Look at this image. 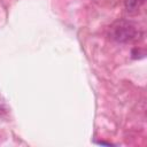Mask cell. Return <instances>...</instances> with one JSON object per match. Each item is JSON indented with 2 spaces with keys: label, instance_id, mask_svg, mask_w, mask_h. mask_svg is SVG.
Returning <instances> with one entry per match:
<instances>
[{
  "label": "cell",
  "instance_id": "1",
  "mask_svg": "<svg viewBox=\"0 0 147 147\" xmlns=\"http://www.w3.org/2000/svg\"><path fill=\"white\" fill-rule=\"evenodd\" d=\"M138 33L139 32H138L137 26L132 22L125 21V20L117 21L110 28V37L115 41L122 42V44L134 40Z\"/></svg>",
  "mask_w": 147,
  "mask_h": 147
},
{
  "label": "cell",
  "instance_id": "2",
  "mask_svg": "<svg viewBox=\"0 0 147 147\" xmlns=\"http://www.w3.org/2000/svg\"><path fill=\"white\" fill-rule=\"evenodd\" d=\"M146 0H125L124 5L127 11H137L144 3Z\"/></svg>",
  "mask_w": 147,
  "mask_h": 147
}]
</instances>
